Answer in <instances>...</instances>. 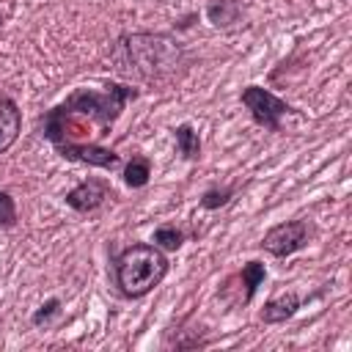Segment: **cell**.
<instances>
[{
    "label": "cell",
    "instance_id": "6da1fadb",
    "mask_svg": "<svg viewBox=\"0 0 352 352\" xmlns=\"http://www.w3.org/2000/svg\"><path fill=\"white\" fill-rule=\"evenodd\" d=\"M135 85L104 82L102 91L77 88L60 104L41 116V135L55 146L63 160L113 170L121 157L102 146L99 138L110 135L129 99H138Z\"/></svg>",
    "mask_w": 352,
    "mask_h": 352
},
{
    "label": "cell",
    "instance_id": "7a4b0ae2",
    "mask_svg": "<svg viewBox=\"0 0 352 352\" xmlns=\"http://www.w3.org/2000/svg\"><path fill=\"white\" fill-rule=\"evenodd\" d=\"M113 63L121 74L143 85H170L192 63L187 47L173 33H124L113 47Z\"/></svg>",
    "mask_w": 352,
    "mask_h": 352
},
{
    "label": "cell",
    "instance_id": "3957f363",
    "mask_svg": "<svg viewBox=\"0 0 352 352\" xmlns=\"http://www.w3.org/2000/svg\"><path fill=\"white\" fill-rule=\"evenodd\" d=\"M168 270H170V261L165 250L148 242H132L113 261L116 289L126 300H140L165 280Z\"/></svg>",
    "mask_w": 352,
    "mask_h": 352
},
{
    "label": "cell",
    "instance_id": "277c9868",
    "mask_svg": "<svg viewBox=\"0 0 352 352\" xmlns=\"http://www.w3.org/2000/svg\"><path fill=\"white\" fill-rule=\"evenodd\" d=\"M239 99H242V104L248 107L250 118H253L258 126L270 129V132H280L283 116H289V113L294 110L289 102H283L280 96H275L272 91L261 88V85H248V88H242V96H239Z\"/></svg>",
    "mask_w": 352,
    "mask_h": 352
},
{
    "label": "cell",
    "instance_id": "5b68a950",
    "mask_svg": "<svg viewBox=\"0 0 352 352\" xmlns=\"http://www.w3.org/2000/svg\"><path fill=\"white\" fill-rule=\"evenodd\" d=\"M308 239H311V226H308V220L297 217V220H286V223L272 226L264 234L261 248L275 258H286V256L302 250L308 245Z\"/></svg>",
    "mask_w": 352,
    "mask_h": 352
},
{
    "label": "cell",
    "instance_id": "8992f818",
    "mask_svg": "<svg viewBox=\"0 0 352 352\" xmlns=\"http://www.w3.org/2000/svg\"><path fill=\"white\" fill-rule=\"evenodd\" d=\"M110 198V184L104 179H82L80 184H74L69 192H66V206H72L74 212H96L104 201Z\"/></svg>",
    "mask_w": 352,
    "mask_h": 352
},
{
    "label": "cell",
    "instance_id": "52a82bcc",
    "mask_svg": "<svg viewBox=\"0 0 352 352\" xmlns=\"http://www.w3.org/2000/svg\"><path fill=\"white\" fill-rule=\"evenodd\" d=\"M22 132V110L11 96L0 94V154H6Z\"/></svg>",
    "mask_w": 352,
    "mask_h": 352
},
{
    "label": "cell",
    "instance_id": "ba28073f",
    "mask_svg": "<svg viewBox=\"0 0 352 352\" xmlns=\"http://www.w3.org/2000/svg\"><path fill=\"white\" fill-rule=\"evenodd\" d=\"M300 294L297 292H286V294H278V297H272V300H267L264 302V308H261V314H258V319L264 322V324H283L286 319H292L297 311H300Z\"/></svg>",
    "mask_w": 352,
    "mask_h": 352
},
{
    "label": "cell",
    "instance_id": "9c48e42d",
    "mask_svg": "<svg viewBox=\"0 0 352 352\" xmlns=\"http://www.w3.org/2000/svg\"><path fill=\"white\" fill-rule=\"evenodd\" d=\"M242 16V3L239 0H209L206 6V19L214 28H234Z\"/></svg>",
    "mask_w": 352,
    "mask_h": 352
},
{
    "label": "cell",
    "instance_id": "30bf717a",
    "mask_svg": "<svg viewBox=\"0 0 352 352\" xmlns=\"http://www.w3.org/2000/svg\"><path fill=\"white\" fill-rule=\"evenodd\" d=\"M239 283H242V297H239V302L242 305H248L253 297H256V292H258V286L264 283V278H267V267L261 264V261H248V264H242V270H239Z\"/></svg>",
    "mask_w": 352,
    "mask_h": 352
},
{
    "label": "cell",
    "instance_id": "8fae6325",
    "mask_svg": "<svg viewBox=\"0 0 352 352\" xmlns=\"http://www.w3.org/2000/svg\"><path fill=\"white\" fill-rule=\"evenodd\" d=\"M173 138H176V148L184 160H198L201 157V138L190 124H179L173 129Z\"/></svg>",
    "mask_w": 352,
    "mask_h": 352
},
{
    "label": "cell",
    "instance_id": "7c38bea8",
    "mask_svg": "<svg viewBox=\"0 0 352 352\" xmlns=\"http://www.w3.org/2000/svg\"><path fill=\"white\" fill-rule=\"evenodd\" d=\"M148 179H151V162L146 157H132L124 168V184L132 190H140L148 184Z\"/></svg>",
    "mask_w": 352,
    "mask_h": 352
},
{
    "label": "cell",
    "instance_id": "4fadbf2b",
    "mask_svg": "<svg viewBox=\"0 0 352 352\" xmlns=\"http://www.w3.org/2000/svg\"><path fill=\"white\" fill-rule=\"evenodd\" d=\"M151 242L160 250H179L184 245V231H179L176 226H160V228H154Z\"/></svg>",
    "mask_w": 352,
    "mask_h": 352
},
{
    "label": "cell",
    "instance_id": "5bb4252c",
    "mask_svg": "<svg viewBox=\"0 0 352 352\" xmlns=\"http://www.w3.org/2000/svg\"><path fill=\"white\" fill-rule=\"evenodd\" d=\"M231 195H234V187H212L201 195V206L204 209H220L231 201Z\"/></svg>",
    "mask_w": 352,
    "mask_h": 352
},
{
    "label": "cell",
    "instance_id": "9a60e30c",
    "mask_svg": "<svg viewBox=\"0 0 352 352\" xmlns=\"http://www.w3.org/2000/svg\"><path fill=\"white\" fill-rule=\"evenodd\" d=\"M58 314H60V300H58V297H50V300H44V302L33 311L30 322H33L36 327H41V324H50L52 316H58Z\"/></svg>",
    "mask_w": 352,
    "mask_h": 352
},
{
    "label": "cell",
    "instance_id": "2e32d148",
    "mask_svg": "<svg viewBox=\"0 0 352 352\" xmlns=\"http://www.w3.org/2000/svg\"><path fill=\"white\" fill-rule=\"evenodd\" d=\"M16 226V201L8 190H0V228Z\"/></svg>",
    "mask_w": 352,
    "mask_h": 352
},
{
    "label": "cell",
    "instance_id": "e0dca14e",
    "mask_svg": "<svg viewBox=\"0 0 352 352\" xmlns=\"http://www.w3.org/2000/svg\"><path fill=\"white\" fill-rule=\"evenodd\" d=\"M0 25H3V11H0Z\"/></svg>",
    "mask_w": 352,
    "mask_h": 352
}]
</instances>
